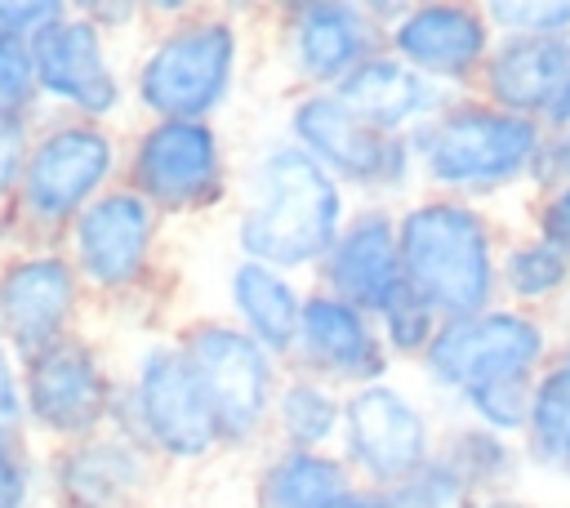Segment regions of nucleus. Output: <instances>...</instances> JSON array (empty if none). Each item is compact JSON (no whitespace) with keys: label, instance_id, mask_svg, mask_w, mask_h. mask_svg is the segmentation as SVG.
<instances>
[{"label":"nucleus","instance_id":"nucleus-1","mask_svg":"<svg viewBox=\"0 0 570 508\" xmlns=\"http://www.w3.org/2000/svg\"><path fill=\"white\" fill-rule=\"evenodd\" d=\"M405 285L432 303L441 321L499 303V232L476 201L428 196L396 218Z\"/></svg>","mask_w":570,"mask_h":508},{"label":"nucleus","instance_id":"nucleus-2","mask_svg":"<svg viewBox=\"0 0 570 508\" xmlns=\"http://www.w3.org/2000/svg\"><path fill=\"white\" fill-rule=\"evenodd\" d=\"M423 178L441 196L481 201L508 187H530L548 134L485 98H450L428 125L410 134Z\"/></svg>","mask_w":570,"mask_h":508},{"label":"nucleus","instance_id":"nucleus-3","mask_svg":"<svg viewBox=\"0 0 570 508\" xmlns=\"http://www.w3.org/2000/svg\"><path fill=\"white\" fill-rule=\"evenodd\" d=\"M343 223L338 183L298 147H281L263 160V196L240 223V245L254 263H312L330 254Z\"/></svg>","mask_w":570,"mask_h":508},{"label":"nucleus","instance_id":"nucleus-4","mask_svg":"<svg viewBox=\"0 0 570 508\" xmlns=\"http://www.w3.org/2000/svg\"><path fill=\"white\" fill-rule=\"evenodd\" d=\"M557 343L561 339L552 330V316L494 303L485 312L441 321L436 339L419 361L436 388L463 397L499 379H534L557 352Z\"/></svg>","mask_w":570,"mask_h":508},{"label":"nucleus","instance_id":"nucleus-5","mask_svg":"<svg viewBox=\"0 0 570 508\" xmlns=\"http://www.w3.org/2000/svg\"><path fill=\"white\" fill-rule=\"evenodd\" d=\"M294 129L303 138V152L334 178L361 183V187H401L419 160L410 134H383L352 116L334 94H316L294 111Z\"/></svg>","mask_w":570,"mask_h":508},{"label":"nucleus","instance_id":"nucleus-6","mask_svg":"<svg viewBox=\"0 0 570 508\" xmlns=\"http://www.w3.org/2000/svg\"><path fill=\"white\" fill-rule=\"evenodd\" d=\"M387 45H392L387 53L401 58L410 71L450 89V85H476L494 49V27L485 22L481 4L428 0L401 9V18L387 27Z\"/></svg>","mask_w":570,"mask_h":508},{"label":"nucleus","instance_id":"nucleus-7","mask_svg":"<svg viewBox=\"0 0 570 508\" xmlns=\"http://www.w3.org/2000/svg\"><path fill=\"white\" fill-rule=\"evenodd\" d=\"M343 428H347V455L352 463L383 490L401 486L410 472H419L432 450V423L428 414L392 383H365L343 401Z\"/></svg>","mask_w":570,"mask_h":508},{"label":"nucleus","instance_id":"nucleus-8","mask_svg":"<svg viewBox=\"0 0 570 508\" xmlns=\"http://www.w3.org/2000/svg\"><path fill=\"white\" fill-rule=\"evenodd\" d=\"M232 58H236V40L223 22L183 27L156 45V53L138 76V94L165 120H196L223 98Z\"/></svg>","mask_w":570,"mask_h":508},{"label":"nucleus","instance_id":"nucleus-9","mask_svg":"<svg viewBox=\"0 0 570 508\" xmlns=\"http://www.w3.org/2000/svg\"><path fill=\"white\" fill-rule=\"evenodd\" d=\"M183 356L205 392V406H209L218 432L245 437L249 428H258V419L267 410L272 370H267L263 348L249 334L227 330V325H205L191 334Z\"/></svg>","mask_w":570,"mask_h":508},{"label":"nucleus","instance_id":"nucleus-10","mask_svg":"<svg viewBox=\"0 0 570 508\" xmlns=\"http://www.w3.org/2000/svg\"><path fill=\"white\" fill-rule=\"evenodd\" d=\"M134 183L165 209L200 205L218 187V143L200 120H160L134 152Z\"/></svg>","mask_w":570,"mask_h":508},{"label":"nucleus","instance_id":"nucleus-11","mask_svg":"<svg viewBox=\"0 0 570 508\" xmlns=\"http://www.w3.org/2000/svg\"><path fill=\"white\" fill-rule=\"evenodd\" d=\"M138 410H142V423L147 432L156 437L160 450L169 455H205L218 437L214 428V414L205 406V392L187 365L183 352H169V348H156L147 361H142V374H138Z\"/></svg>","mask_w":570,"mask_h":508},{"label":"nucleus","instance_id":"nucleus-12","mask_svg":"<svg viewBox=\"0 0 570 508\" xmlns=\"http://www.w3.org/2000/svg\"><path fill=\"white\" fill-rule=\"evenodd\" d=\"M111 169V143L98 129H53L22 169V196L36 218H67Z\"/></svg>","mask_w":570,"mask_h":508},{"label":"nucleus","instance_id":"nucleus-13","mask_svg":"<svg viewBox=\"0 0 570 508\" xmlns=\"http://www.w3.org/2000/svg\"><path fill=\"white\" fill-rule=\"evenodd\" d=\"M325 276L334 285V299L352 303L356 312H383V303L405 285L401 276V250H396V218L387 209L356 214L338 241L325 254Z\"/></svg>","mask_w":570,"mask_h":508},{"label":"nucleus","instance_id":"nucleus-14","mask_svg":"<svg viewBox=\"0 0 570 508\" xmlns=\"http://www.w3.org/2000/svg\"><path fill=\"white\" fill-rule=\"evenodd\" d=\"M566 76L570 36H494V49L476 76V98L534 120Z\"/></svg>","mask_w":570,"mask_h":508},{"label":"nucleus","instance_id":"nucleus-15","mask_svg":"<svg viewBox=\"0 0 570 508\" xmlns=\"http://www.w3.org/2000/svg\"><path fill=\"white\" fill-rule=\"evenodd\" d=\"M334 98L352 116H361L365 125H374L383 134H414L419 125H428L450 102V94L441 85H432L428 76L410 71L392 53L365 58L347 80H338Z\"/></svg>","mask_w":570,"mask_h":508},{"label":"nucleus","instance_id":"nucleus-16","mask_svg":"<svg viewBox=\"0 0 570 508\" xmlns=\"http://www.w3.org/2000/svg\"><path fill=\"white\" fill-rule=\"evenodd\" d=\"M107 379L80 343H49L27 365L31 414L53 432H89L107 414Z\"/></svg>","mask_w":570,"mask_h":508},{"label":"nucleus","instance_id":"nucleus-17","mask_svg":"<svg viewBox=\"0 0 570 508\" xmlns=\"http://www.w3.org/2000/svg\"><path fill=\"white\" fill-rule=\"evenodd\" d=\"M31 71L36 80L76 102L80 111L98 116L116 102V76L107 71V58H102V40L94 31V22H80V18H58L49 22L36 40H31Z\"/></svg>","mask_w":570,"mask_h":508},{"label":"nucleus","instance_id":"nucleus-18","mask_svg":"<svg viewBox=\"0 0 570 508\" xmlns=\"http://www.w3.org/2000/svg\"><path fill=\"white\" fill-rule=\"evenodd\" d=\"M76 299V276L62 258H27L0 281V330L31 356L45 352Z\"/></svg>","mask_w":570,"mask_h":508},{"label":"nucleus","instance_id":"nucleus-19","mask_svg":"<svg viewBox=\"0 0 570 508\" xmlns=\"http://www.w3.org/2000/svg\"><path fill=\"white\" fill-rule=\"evenodd\" d=\"M151 241V209L134 192H111L94 201L76 223V254L80 267L98 285H125L138 276Z\"/></svg>","mask_w":570,"mask_h":508},{"label":"nucleus","instance_id":"nucleus-20","mask_svg":"<svg viewBox=\"0 0 570 508\" xmlns=\"http://www.w3.org/2000/svg\"><path fill=\"white\" fill-rule=\"evenodd\" d=\"M298 334L303 348L312 356V365L338 374V379H356L365 383H383L387 370V348L374 334V325L365 321V312H356L352 303L334 299V294H316L298 307Z\"/></svg>","mask_w":570,"mask_h":508},{"label":"nucleus","instance_id":"nucleus-21","mask_svg":"<svg viewBox=\"0 0 570 508\" xmlns=\"http://www.w3.org/2000/svg\"><path fill=\"white\" fill-rule=\"evenodd\" d=\"M374 22L352 4H307L298 22V62L312 80H347L365 58H374Z\"/></svg>","mask_w":570,"mask_h":508},{"label":"nucleus","instance_id":"nucleus-22","mask_svg":"<svg viewBox=\"0 0 570 508\" xmlns=\"http://www.w3.org/2000/svg\"><path fill=\"white\" fill-rule=\"evenodd\" d=\"M570 294V254L552 241L521 232L499 245V303L552 316Z\"/></svg>","mask_w":570,"mask_h":508},{"label":"nucleus","instance_id":"nucleus-23","mask_svg":"<svg viewBox=\"0 0 570 508\" xmlns=\"http://www.w3.org/2000/svg\"><path fill=\"white\" fill-rule=\"evenodd\" d=\"M521 450H525V463L570 481V343H557L548 365L534 374Z\"/></svg>","mask_w":570,"mask_h":508},{"label":"nucleus","instance_id":"nucleus-24","mask_svg":"<svg viewBox=\"0 0 570 508\" xmlns=\"http://www.w3.org/2000/svg\"><path fill=\"white\" fill-rule=\"evenodd\" d=\"M454 472L459 481L472 490V495H503V490H517L521 472H525V450L521 441L512 437H499L490 428H476V423H459L450 432V441L436 450Z\"/></svg>","mask_w":570,"mask_h":508},{"label":"nucleus","instance_id":"nucleus-25","mask_svg":"<svg viewBox=\"0 0 570 508\" xmlns=\"http://www.w3.org/2000/svg\"><path fill=\"white\" fill-rule=\"evenodd\" d=\"M138 486V463L120 446H85L62 459L58 490L67 508H125Z\"/></svg>","mask_w":570,"mask_h":508},{"label":"nucleus","instance_id":"nucleus-26","mask_svg":"<svg viewBox=\"0 0 570 508\" xmlns=\"http://www.w3.org/2000/svg\"><path fill=\"white\" fill-rule=\"evenodd\" d=\"M236 307L249 325V334L267 348H289L298 334V299L285 276H276L267 263H240L232 276Z\"/></svg>","mask_w":570,"mask_h":508},{"label":"nucleus","instance_id":"nucleus-27","mask_svg":"<svg viewBox=\"0 0 570 508\" xmlns=\"http://www.w3.org/2000/svg\"><path fill=\"white\" fill-rule=\"evenodd\" d=\"M343 495H352L347 472L330 455H285L263 477V508H334Z\"/></svg>","mask_w":570,"mask_h":508},{"label":"nucleus","instance_id":"nucleus-28","mask_svg":"<svg viewBox=\"0 0 570 508\" xmlns=\"http://www.w3.org/2000/svg\"><path fill=\"white\" fill-rule=\"evenodd\" d=\"M530 397H534V379H499V383L463 392L459 401L468 410V423L521 441L525 423H530Z\"/></svg>","mask_w":570,"mask_h":508},{"label":"nucleus","instance_id":"nucleus-29","mask_svg":"<svg viewBox=\"0 0 570 508\" xmlns=\"http://www.w3.org/2000/svg\"><path fill=\"white\" fill-rule=\"evenodd\" d=\"M343 419V406L321 388V383H289L281 397V428L289 441H298L303 450L321 446Z\"/></svg>","mask_w":570,"mask_h":508},{"label":"nucleus","instance_id":"nucleus-30","mask_svg":"<svg viewBox=\"0 0 570 508\" xmlns=\"http://www.w3.org/2000/svg\"><path fill=\"white\" fill-rule=\"evenodd\" d=\"M379 321H383V334H379L383 348H392V352H401V356H423L428 343H432L436 330H441V316L432 312V303L419 299L410 285H401V290L383 303Z\"/></svg>","mask_w":570,"mask_h":508},{"label":"nucleus","instance_id":"nucleus-31","mask_svg":"<svg viewBox=\"0 0 570 508\" xmlns=\"http://www.w3.org/2000/svg\"><path fill=\"white\" fill-rule=\"evenodd\" d=\"M494 36H570V0H485Z\"/></svg>","mask_w":570,"mask_h":508},{"label":"nucleus","instance_id":"nucleus-32","mask_svg":"<svg viewBox=\"0 0 570 508\" xmlns=\"http://www.w3.org/2000/svg\"><path fill=\"white\" fill-rule=\"evenodd\" d=\"M383 495L392 508H463L472 499V490L459 481V472L441 455H432L419 472H410L401 486H392Z\"/></svg>","mask_w":570,"mask_h":508},{"label":"nucleus","instance_id":"nucleus-33","mask_svg":"<svg viewBox=\"0 0 570 508\" xmlns=\"http://www.w3.org/2000/svg\"><path fill=\"white\" fill-rule=\"evenodd\" d=\"M530 232L570 254V178L534 192V201H530Z\"/></svg>","mask_w":570,"mask_h":508},{"label":"nucleus","instance_id":"nucleus-34","mask_svg":"<svg viewBox=\"0 0 570 508\" xmlns=\"http://www.w3.org/2000/svg\"><path fill=\"white\" fill-rule=\"evenodd\" d=\"M36 89V71H31V53L22 45H4L0 40V120L9 111H18Z\"/></svg>","mask_w":570,"mask_h":508},{"label":"nucleus","instance_id":"nucleus-35","mask_svg":"<svg viewBox=\"0 0 570 508\" xmlns=\"http://www.w3.org/2000/svg\"><path fill=\"white\" fill-rule=\"evenodd\" d=\"M62 18V4H53V0H40V4H9V0H0V40L4 45H18V36H40L49 22H58Z\"/></svg>","mask_w":570,"mask_h":508},{"label":"nucleus","instance_id":"nucleus-36","mask_svg":"<svg viewBox=\"0 0 570 508\" xmlns=\"http://www.w3.org/2000/svg\"><path fill=\"white\" fill-rule=\"evenodd\" d=\"M561 178H570V129L543 143V156H539L534 178H530V192H543V187H552Z\"/></svg>","mask_w":570,"mask_h":508},{"label":"nucleus","instance_id":"nucleus-37","mask_svg":"<svg viewBox=\"0 0 570 508\" xmlns=\"http://www.w3.org/2000/svg\"><path fill=\"white\" fill-rule=\"evenodd\" d=\"M27 169V138L18 129V120H0V192Z\"/></svg>","mask_w":570,"mask_h":508},{"label":"nucleus","instance_id":"nucleus-38","mask_svg":"<svg viewBox=\"0 0 570 508\" xmlns=\"http://www.w3.org/2000/svg\"><path fill=\"white\" fill-rule=\"evenodd\" d=\"M534 125H539L548 138H557V134H566V129H570V76L552 89V98L543 102V111L534 116Z\"/></svg>","mask_w":570,"mask_h":508},{"label":"nucleus","instance_id":"nucleus-39","mask_svg":"<svg viewBox=\"0 0 570 508\" xmlns=\"http://www.w3.org/2000/svg\"><path fill=\"white\" fill-rule=\"evenodd\" d=\"M22 495H27V477L13 463V455L0 450V508H22Z\"/></svg>","mask_w":570,"mask_h":508},{"label":"nucleus","instance_id":"nucleus-40","mask_svg":"<svg viewBox=\"0 0 570 508\" xmlns=\"http://www.w3.org/2000/svg\"><path fill=\"white\" fill-rule=\"evenodd\" d=\"M13 423H18V383H13L4 348H0V428H13Z\"/></svg>","mask_w":570,"mask_h":508},{"label":"nucleus","instance_id":"nucleus-41","mask_svg":"<svg viewBox=\"0 0 570 508\" xmlns=\"http://www.w3.org/2000/svg\"><path fill=\"white\" fill-rule=\"evenodd\" d=\"M463 508H534L521 490H503V495H472Z\"/></svg>","mask_w":570,"mask_h":508},{"label":"nucleus","instance_id":"nucleus-42","mask_svg":"<svg viewBox=\"0 0 570 508\" xmlns=\"http://www.w3.org/2000/svg\"><path fill=\"white\" fill-rule=\"evenodd\" d=\"M334 508H392V504H387L383 490H374V495H356V490H352V495H343Z\"/></svg>","mask_w":570,"mask_h":508},{"label":"nucleus","instance_id":"nucleus-43","mask_svg":"<svg viewBox=\"0 0 570 508\" xmlns=\"http://www.w3.org/2000/svg\"><path fill=\"white\" fill-rule=\"evenodd\" d=\"M552 330H557L561 343H570V294L557 303V312H552Z\"/></svg>","mask_w":570,"mask_h":508}]
</instances>
